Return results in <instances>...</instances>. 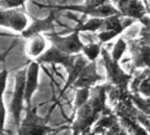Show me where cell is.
<instances>
[{
    "mask_svg": "<svg viewBox=\"0 0 150 135\" xmlns=\"http://www.w3.org/2000/svg\"><path fill=\"white\" fill-rule=\"evenodd\" d=\"M126 48H127V43L122 38H119L115 43L114 48L112 49V52L110 55L111 59L117 63L121 59L125 51L126 50Z\"/></svg>",
    "mask_w": 150,
    "mask_h": 135,
    "instance_id": "cell-18",
    "label": "cell"
},
{
    "mask_svg": "<svg viewBox=\"0 0 150 135\" xmlns=\"http://www.w3.org/2000/svg\"><path fill=\"white\" fill-rule=\"evenodd\" d=\"M27 69L21 70L15 77V87L9 106V112L12 114L14 124L19 126L21 124V112L25 108V80Z\"/></svg>",
    "mask_w": 150,
    "mask_h": 135,
    "instance_id": "cell-3",
    "label": "cell"
},
{
    "mask_svg": "<svg viewBox=\"0 0 150 135\" xmlns=\"http://www.w3.org/2000/svg\"><path fill=\"white\" fill-rule=\"evenodd\" d=\"M108 2H110V0H85V3L81 6L84 9H93L101 6Z\"/></svg>",
    "mask_w": 150,
    "mask_h": 135,
    "instance_id": "cell-23",
    "label": "cell"
},
{
    "mask_svg": "<svg viewBox=\"0 0 150 135\" xmlns=\"http://www.w3.org/2000/svg\"><path fill=\"white\" fill-rule=\"evenodd\" d=\"M119 34L117 31H114V30H110V31H99V33L97 34V37L100 40L101 43H105V42H108L111 41L112 39H114Z\"/></svg>",
    "mask_w": 150,
    "mask_h": 135,
    "instance_id": "cell-21",
    "label": "cell"
},
{
    "mask_svg": "<svg viewBox=\"0 0 150 135\" xmlns=\"http://www.w3.org/2000/svg\"><path fill=\"white\" fill-rule=\"evenodd\" d=\"M102 46L101 43H88L84 44L81 53L88 59V62H95L97 57L101 55Z\"/></svg>",
    "mask_w": 150,
    "mask_h": 135,
    "instance_id": "cell-16",
    "label": "cell"
},
{
    "mask_svg": "<svg viewBox=\"0 0 150 135\" xmlns=\"http://www.w3.org/2000/svg\"><path fill=\"white\" fill-rule=\"evenodd\" d=\"M28 18L22 11L17 9H0V27L11 28L15 32L22 33L28 28Z\"/></svg>",
    "mask_w": 150,
    "mask_h": 135,
    "instance_id": "cell-5",
    "label": "cell"
},
{
    "mask_svg": "<svg viewBox=\"0 0 150 135\" xmlns=\"http://www.w3.org/2000/svg\"><path fill=\"white\" fill-rule=\"evenodd\" d=\"M132 60L137 66L150 67V47L142 40H131L129 42Z\"/></svg>",
    "mask_w": 150,
    "mask_h": 135,
    "instance_id": "cell-12",
    "label": "cell"
},
{
    "mask_svg": "<svg viewBox=\"0 0 150 135\" xmlns=\"http://www.w3.org/2000/svg\"><path fill=\"white\" fill-rule=\"evenodd\" d=\"M27 0H0V9L10 10L23 6Z\"/></svg>",
    "mask_w": 150,
    "mask_h": 135,
    "instance_id": "cell-19",
    "label": "cell"
},
{
    "mask_svg": "<svg viewBox=\"0 0 150 135\" xmlns=\"http://www.w3.org/2000/svg\"><path fill=\"white\" fill-rule=\"evenodd\" d=\"M46 35L51 42V46L66 55L73 56L81 53L84 43L81 40L80 32L77 30L74 29L71 34L66 36H61L55 33L47 34Z\"/></svg>",
    "mask_w": 150,
    "mask_h": 135,
    "instance_id": "cell-2",
    "label": "cell"
},
{
    "mask_svg": "<svg viewBox=\"0 0 150 135\" xmlns=\"http://www.w3.org/2000/svg\"><path fill=\"white\" fill-rule=\"evenodd\" d=\"M84 135H96V133L94 131H91V132H86Z\"/></svg>",
    "mask_w": 150,
    "mask_h": 135,
    "instance_id": "cell-25",
    "label": "cell"
},
{
    "mask_svg": "<svg viewBox=\"0 0 150 135\" xmlns=\"http://www.w3.org/2000/svg\"><path fill=\"white\" fill-rule=\"evenodd\" d=\"M102 80L101 75L97 73L96 62H88L81 73L79 78L72 84L75 88H91L96 83Z\"/></svg>",
    "mask_w": 150,
    "mask_h": 135,
    "instance_id": "cell-11",
    "label": "cell"
},
{
    "mask_svg": "<svg viewBox=\"0 0 150 135\" xmlns=\"http://www.w3.org/2000/svg\"><path fill=\"white\" fill-rule=\"evenodd\" d=\"M137 1H142V0H137Z\"/></svg>",
    "mask_w": 150,
    "mask_h": 135,
    "instance_id": "cell-26",
    "label": "cell"
},
{
    "mask_svg": "<svg viewBox=\"0 0 150 135\" xmlns=\"http://www.w3.org/2000/svg\"><path fill=\"white\" fill-rule=\"evenodd\" d=\"M104 19L100 18H90L85 23H80L74 29L81 32H97L100 31Z\"/></svg>",
    "mask_w": 150,
    "mask_h": 135,
    "instance_id": "cell-15",
    "label": "cell"
},
{
    "mask_svg": "<svg viewBox=\"0 0 150 135\" xmlns=\"http://www.w3.org/2000/svg\"><path fill=\"white\" fill-rule=\"evenodd\" d=\"M40 64L36 61L30 63L27 68L25 80V105L26 109L32 108V98L39 87Z\"/></svg>",
    "mask_w": 150,
    "mask_h": 135,
    "instance_id": "cell-7",
    "label": "cell"
},
{
    "mask_svg": "<svg viewBox=\"0 0 150 135\" xmlns=\"http://www.w3.org/2000/svg\"><path fill=\"white\" fill-rule=\"evenodd\" d=\"M90 99V89L89 88H78L76 91L74 101V112L83 106Z\"/></svg>",
    "mask_w": 150,
    "mask_h": 135,
    "instance_id": "cell-17",
    "label": "cell"
},
{
    "mask_svg": "<svg viewBox=\"0 0 150 135\" xmlns=\"http://www.w3.org/2000/svg\"><path fill=\"white\" fill-rule=\"evenodd\" d=\"M46 50V40L42 35H36L29 38L27 45V52L28 56L38 58Z\"/></svg>",
    "mask_w": 150,
    "mask_h": 135,
    "instance_id": "cell-14",
    "label": "cell"
},
{
    "mask_svg": "<svg viewBox=\"0 0 150 135\" xmlns=\"http://www.w3.org/2000/svg\"><path fill=\"white\" fill-rule=\"evenodd\" d=\"M77 56L78 55H73V56L66 55L61 52L60 50H58L57 49H56L55 47L51 46L50 49H46L42 55H41L38 58H36L35 61L40 65L45 64H53V65L61 64L64 67L66 71H69L72 67Z\"/></svg>",
    "mask_w": 150,
    "mask_h": 135,
    "instance_id": "cell-6",
    "label": "cell"
},
{
    "mask_svg": "<svg viewBox=\"0 0 150 135\" xmlns=\"http://www.w3.org/2000/svg\"><path fill=\"white\" fill-rule=\"evenodd\" d=\"M146 13H148L149 14H150V7H149V6H148V4H147V1L146 0Z\"/></svg>",
    "mask_w": 150,
    "mask_h": 135,
    "instance_id": "cell-24",
    "label": "cell"
},
{
    "mask_svg": "<svg viewBox=\"0 0 150 135\" xmlns=\"http://www.w3.org/2000/svg\"><path fill=\"white\" fill-rule=\"evenodd\" d=\"M117 9L120 15L132 20H140L147 13L142 1L137 0H117Z\"/></svg>",
    "mask_w": 150,
    "mask_h": 135,
    "instance_id": "cell-8",
    "label": "cell"
},
{
    "mask_svg": "<svg viewBox=\"0 0 150 135\" xmlns=\"http://www.w3.org/2000/svg\"><path fill=\"white\" fill-rule=\"evenodd\" d=\"M57 8L61 10L78 12L86 15H89L91 16V18H100V19H105L112 15L119 14V12L117 11L116 6H114L110 2L93 9H84L81 6H59Z\"/></svg>",
    "mask_w": 150,
    "mask_h": 135,
    "instance_id": "cell-9",
    "label": "cell"
},
{
    "mask_svg": "<svg viewBox=\"0 0 150 135\" xmlns=\"http://www.w3.org/2000/svg\"><path fill=\"white\" fill-rule=\"evenodd\" d=\"M103 102L104 95L99 93L74 112L76 114V118L71 126L73 135H80L87 132V130L93 124L97 115L102 110Z\"/></svg>",
    "mask_w": 150,
    "mask_h": 135,
    "instance_id": "cell-1",
    "label": "cell"
},
{
    "mask_svg": "<svg viewBox=\"0 0 150 135\" xmlns=\"http://www.w3.org/2000/svg\"><path fill=\"white\" fill-rule=\"evenodd\" d=\"M88 59L81 53L78 54L72 67L69 71H67L68 78H67V81H66V83H65V86H64L63 91H65L69 87L72 86V84L75 82V81L79 78L81 73L82 72L84 67L88 64Z\"/></svg>",
    "mask_w": 150,
    "mask_h": 135,
    "instance_id": "cell-13",
    "label": "cell"
},
{
    "mask_svg": "<svg viewBox=\"0 0 150 135\" xmlns=\"http://www.w3.org/2000/svg\"><path fill=\"white\" fill-rule=\"evenodd\" d=\"M26 117L18 126V135H47L53 129L43 124V120L33 108L26 109Z\"/></svg>",
    "mask_w": 150,
    "mask_h": 135,
    "instance_id": "cell-4",
    "label": "cell"
},
{
    "mask_svg": "<svg viewBox=\"0 0 150 135\" xmlns=\"http://www.w3.org/2000/svg\"><path fill=\"white\" fill-rule=\"evenodd\" d=\"M6 115H7V110L5 104L4 96H0V135H2L5 131Z\"/></svg>",
    "mask_w": 150,
    "mask_h": 135,
    "instance_id": "cell-20",
    "label": "cell"
},
{
    "mask_svg": "<svg viewBox=\"0 0 150 135\" xmlns=\"http://www.w3.org/2000/svg\"><path fill=\"white\" fill-rule=\"evenodd\" d=\"M55 21H56V13L54 12L50 13L45 19H42V20L35 19L33 22L30 24V26L28 27L21 33V35L24 38L29 39L30 37L34 35H42L41 33L53 32L55 29V27H54Z\"/></svg>",
    "mask_w": 150,
    "mask_h": 135,
    "instance_id": "cell-10",
    "label": "cell"
},
{
    "mask_svg": "<svg viewBox=\"0 0 150 135\" xmlns=\"http://www.w3.org/2000/svg\"><path fill=\"white\" fill-rule=\"evenodd\" d=\"M9 72L5 68L0 72V96H4L6 87H7V80H8Z\"/></svg>",
    "mask_w": 150,
    "mask_h": 135,
    "instance_id": "cell-22",
    "label": "cell"
}]
</instances>
